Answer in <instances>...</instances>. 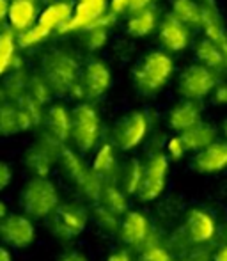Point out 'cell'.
<instances>
[{"label": "cell", "instance_id": "obj_29", "mask_svg": "<svg viewBox=\"0 0 227 261\" xmlns=\"http://www.w3.org/2000/svg\"><path fill=\"white\" fill-rule=\"evenodd\" d=\"M57 162H59V167H61L62 174H64L68 179H71V181H75V183H78L80 179L83 178V174L89 171V169L83 165V162L80 160V156L76 155L73 149L66 148V146L62 148L61 155H59V158H57Z\"/></svg>", "mask_w": 227, "mask_h": 261}, {"label": "cell", "instance_id": "obj_12", "mask_svg": "<svg viewBox=\"0 0 227 261\" xmlns=\"http://www.w3.org/2000/svg\"><path fill=\"white\" fill-rule=\"evenodd\" d=\"M108 11V2H76L73 14L64 25L57 31L59 36L73 34V32H86L100 16Z\"/></svg>", "mask_w": 227, "mask_h": 261}, {"label": "cell", "instance_id": "obj_25", "mask_svg": "<svg viewBox=\"0 0 227 261\" xmlns=\"http://www.w3.org/2000/svg\"><path fill=\"white\" fill-rule=\"evenodd\" d=\"M181 139L186 146V151H203L208 146H211L213 142H217V130L215 126H211L210 123L201 121L199 124H195L193 128L186 130L185 134H181Z\"/></svg>", "mask_w": 227, "mask_h": 261}, {"label": "cell", "instance_id": "obj_19", "mask_svg": "<svg viewBox=\"0 0 227 261\" xmlns=\"http://www.w3.org/2000/svg\"><path fill=\"white\" fill-rule=\"evenodd\" d=\"M34 128L32 121L18 109L13 101H2L0 103V137H11L20 132H27Z\"/></svg>", "mask_w": 227, "mask_h": 261}, {"label": "cell", "instance_id": "obj_45", "mask_svg": "<svg viewBox=\"0 0 227 261\" xmlns=\"http://www.w3.org/2000/svg\"><path fill=\"white\" fill-rule=\"evenodd\" d=\"M7 11H9V0H0V27L7 23Z\"/></svg>", "mask_w": 227, "mask_h": 261}, {"label": "cell", "instance_id": "obj_9", "mask_svg": "<svg viewBox=\"0 0 227 261\" xmlns=\"http://www.w3.org/2000/svg\"><path fill=\"white\" fill-rule=\"evenodd\" d=\"M82 80L87 93V101H96L108 93L112 87V73L108 64L100 57H89L82 66Z\"/></svg>", "mask_w": 227, "mask_h": 261}, {"label": "cell", "instance_id": "obj_36", "mask_svg": "<svg viewBox=\"0 0 227 261\" xmlns=\"http://www.w3.org/2000/svg\"><path fill=\"white\" fill-rule=\"evenodd\" d=\"M108 34L110 31L107 29H91V31L83 32V46L87 52L94 54L103 50L108 45Z\"/></svg>", "mask_w": 227, "mask_h": 261}, {"label": "cell", "instance_id": "obj_4", "mask_svg": "<svg viewBox=\"0 0 227 261\" xmlns=\"http://www.w3.org/2000/svg\"><path fill=\"white\" fill-rule=\"evenodd\" d=\"M101 134V117L91 101L76 103L71 110V139L80 153L96 148Z\"/></svg>", "mask_w": 227, "mask_h": 261}, {"label": "cell", "instance_id": "obj_11", "mask_svg": "<svg viewBox=\"0 0 227 261\" xmlns=\"http://www.w3.org/2000/svg\"><path fill=\"white\" fill-rule=\"evenodd\" d=\"M156 31H158V43L163 52L179 54L188 48L190 41H192V29L176 20L171 13L163 14Z\"/></svg>", "mask_w": 227, "mask_h": 261}, {"label": "cell", "instance_id": "obj_54", "mask_svg": "<svg viewBox=\"0 0 227 261\" xmlns=\"http://www.w3.org/2000/svg\"><path fill=\"white\" fill-rule=\"evenodd\" d=\"M171 261H176V259H171Z\"/></svg>", "mask_w": 227, "mask_h": 261}, {"label": "cell", "instance_id": "obj_44", "mask_svg": "<svg viewBox=\"0 0 227 261\" xmlns=\"http://www.w3.org/2000/svg\"><path fill=\"white\" fill-rule=\"evenodd\" d=\"M155 2V0H133L130 6V9H128V13H135V11H142V9H148V7H151V4Z\"/></svg>", "mask_w": 227, "mask_h": 261}, {"label": "cell", "instance_id": "obj_7", "mask_svg": "<svg viewBox=\"0 0 227 261\" xmlns=\"http://www.w3.org/2000/svg\"><path fill=\"white\" fill-rule=\"evenodd\" d=\"M87 219L89 215L86 208H82L80 204H61L53 212V215H50V229H52V234H55L61 240H73L83 233Z\"/></svg>", "mask_w": 227, "mask_h": 261}, {"label": "cell", "instance_id": "obj_47", "mask_svg": "<svg viewBox=\"0 0 227 261\" xmlns=\"http://www.w3.org/2000/svg\"><path fill=\"white\" fill-rule=\"evenodd\" d=\"M7 71H11V62L0 57V76H4Z\"/></svg>", "mask_w": 227, "mask_h": 261}, {"label": "cell", "instance_id": "obj_24", "mask_svg": "<svg viewBox=\"0 0 227 261\" xmlns=\"http://www.w3.org/2000/svg\"><path fill=\"white\" fill-rule=\"evenodd\" d=\"M91 171L96 176H100L101 181H110V178L119 179V165H117L116 158V148L112 142H105L100 146L96 151V156L93 160V167Z\"/></svg>", "mask_w": 227, "mask_h": 261}, {"label": "cell", "instance_id": "obj_18", "mask_svg": "<svg viewBox=\"0 0 227 261\" xmlns=\"http://www.w3.org/2000/svg\"><path fill=\"white\" fill-rule=\"evenodd\" d=\"M45 130L64 144L71 137V110L62 103L48 105V110L45 112Z\"/></svg>", "mask_w": 227, "mask_h": 261}, {"label": "cell", "instance_id": "obj_20", "mask_svg": "<svg viewBox=\"0 0 227 261\" xmlns=\"http://www.w3.org/2000/svg\"><path fill=\"white\" fill-rule=\"evenodd\" d=\"M160 18L155 7H148V9L135 11V13H128L126 18V34L130 38L142 39L148 38L149 34L158 29Z\"/></svg>", "mask_w": 227, "mask_h": 261}, {"label": "cell", "instance_id": "obj_51", "mask_svg": "<svg viewBox=\"0 0 227 261\" xmlns=\"http://www.w3.org/2000/svg\"><path fill=\"white\" fill-rule=\"evenodd\" d=\"M76 2H108V0H76Z\"/></svg>", "mask_w": 227, "mask_h": 261}, {"label": "cell", "instance_id": "obj_14", "mask_svg": "<svg viewBox=\"0 0 227 261\" xmlns=\"http://www.w3.org/2000/svg\"><path fill=\"white\" fill-rule=\"evenodd\" d=\"M201 117H203V110L197 101L181 100L171 107L169 114H167V126L181 135L195 124H199L203 121Z\"/></svg>", "mask_w": 227, "mask_h": 261}, {"label": "cell", "instance_id": "obj_8", "mask_svg": "<svg viewBox=\"0 0 227 261\" xmlns=\"http://www.w3.org/2000/svg\"><path fill=\"white\" fill-rule=\"evenodd\" d=\"M167 174H169V156L167 153H153L148 164L144 165V178L137 197L142 203L156 199L165 189Z\"/></svg>", "mask_w": 227, "mask_h": 261}, {"label": "cell", "instance_id": "obj_28", "mask_svg": "<svg viewBox=\"0 0 227 261\" xmlns=\"http://www.w3.org/2000/svg\"><path fill=\"white\" fill-rule=\"evenodd\" d=\"M142 178H144V165L137 158H130L119 171L121 190L126 196H133V194L137 196L138 189H140Z\"/></svg>", "mask_w": 227, "mask_h": 261}, {"label": "cell", "instance_id": "obj_49", "mask_svg": "<svg viewBox=\"0 0 227 261\" xmlns=\"http://www.w3.org/2000/svg\"><path fill=\"white\" fill-rule=\"evenodd\" d=\"M0 261H11V252L6 247H0Z\"/></svg>", "mask_w": 227, "mask_h": 261}, {"label": "cell", "instance_id": "obj_37", "mask_svg": "<svg viewBox=\"0 0 227 261\" xmlns=\"http://www.w3.org/2000/svg\"><path fill=\"white\" fill-rule=\"evenodd\" d=\"M94 219H96L98 226L103 227L105 231H119L121 224L117 220V217L108 212V210H105L101 204L94 208Z\"/></svg>", "mask_w": 227, "mask_h": 261}, {"label": "cell", "instance_id": "obj_53", "mask_svg": "<svg viewBox=\"0 0 227 261\" xmlns=\"http://www.w3.org/2000/svg\"><path fill=\"white\" fill-rule=\"evenodd\" d=\"M224 135H225V137H227V119L224 121Z\"/></svg>", "mask_w": 227, "mask_h": 261}, {"label": "cell", "instance_id": "obj_3", "mask_svg": "<svg viewBox=\"0 0 227 261\" xmlns=\"http://www.w3.org/2000/svg\"><path fill=\"white\" fill-rule=\"evenodd\" d=\"M20 204L27 217L46 219L61 206V197L48 178H31L21 189Z\"/></svg>", "mask_w": 227, "mask_h": 261}, {"label": "cell", "instance_id": "obj_43", "mask_svg": "<svg viewBox=\"0 0 227 261\" xmlns=\"http://www.w3.org/2000/svg\"><path fill=\"white\" fill-rule=\"evenodd\" d=\"M57 261H87V258H86V254H82V252H78V251H68L59 256Z\"/></svg>", "mask_w": 227, "mask_h": 261}, {"label": "cell", "instance_id": "obj_26", "mask_svg": "<svg viewBox=\"0 0 227 261\" xmlns=\"http://www.w3.org/2000/svg\"><path fill=\"white\" fill-rule=\"evenodd\" d=\"M169 13L188 29H201L203 4L199 0H171Z\"/></svg>", "mask_w": 227, "mask_h": 261}, {"label": "cell", "instance_id": "obj_50", "mask_svg": "<svg viewBox=\"0 0 227 261\" xmlns=\"http://www.w3.org/2000/svg\"><path fill=\"white\" fill-rule=\"evenodd\" d=\"M9 215V212H7V206H6V203H4L2 199H0V220H4L6 217Z\"/></svg>", "mask_w": 227, "mask_h": 261}, {"label": "cell", "instance_id": "obj_23", "mask_svg": "<svg viewBox=\"0 0 227 261\" xmlns=\"http://www.w3.org/2000/svg\"><path fill=\"white\" fill-rule=\"evenodd\" d=\"M53 162L57 160L41 144H38V142H34L23 153V165L32 174V178H48Z\"/></svg>", "mask_w": 227, "mask_h": 261}, {"label": "cell", "instance_id": "obj_46", "mask_svg": "<svg viewBox=\"0 0 227 261\" xmlns=\"http://www.w3.org/2000/svg\"><path fill=\"white\" fill-rule=\"evenodd\" d=\"M107 261H131V259H130V254H128V252L117 251V252H114L112 256H108Z\"/></svg>", "mask_w": 227, "mask_h": 261}, {"label": "cell", "instance_id": "obj_2", "mask_svg": "<svg viewBox=\"0 0 227 261\" xmlns=\"http://www.w3.org/2000/svg\"><path fill=\"white\" fill-rule=\"evenodd\" d=\"M39 75L48 82L55 96H68L71 87L82 76V64L68 50L52 48L41 57Z\"/></svg>", "mask_w": 227, "mask_h": 261}, {"label": "cell", "instance_id": "obj_34", "mask_svg": "<svg viewBox=\"0 0 227 261\" xmlns=\"http://www.w3.org/2000/svg\"><path fill=\"white\" fill-rule=\"evenodd\" d=\"M16 105H18V109H20L21 112H23L25 116L32 121V124H34V126L45 123V112H43V107L39 105L36 100H32L29 93L23 94V96L16 101Z\"/></svg>", "mask_w": 227, "mask_h": 261}, {"label": "cell", "instance_id": "obj_32", "mask_svg": "<svg viewBox=\"0 0 227 261\" xmlns=\"http://www.w3.org/2000/svg\"><path fill=\"white\" fill-rule=\"evenodd\" d=\"M27 93L31 94L32 100H36L41 107L45 105H52V98H53V91L50 89L48 82L43 79L39 73L29 76V86H27Z\"/></svg>", "mask_w": 227, "mask_h": 261}, {"label": "cell", "instance_id": "obj_15", "mask_svg": "<svg viewBox=\"0 0 227 261\" xmlns=\"http://www.w3.org/2000/svg\"><path fill=\"white\" fill-rule=\"evenodd\" d=\"M192 169L201 174H213L227 169V142L217 141L206 149L195 153L192 158Z\"/></svg>", "mask_w": 227, "mask_h": 261}, {"label": "cell", "instance_id": "obj_5", "mask_svg": "<svg viewBox=\"0 0 227 261\" xmlns=\"http://www.w3.org/2000/svg\"><path fill=\"white\" fill-rule=\"evenodd\" d=\"M218 84L217 71L206 68V66L193 62V64L186 66L181 73L178 75L176 80V93L181 100L197 101L204 100L213 93V89Z\"/></svg>", "mask_w": 227, "mask_h": 261}, {"label": "cell", "instance_id": "obj_13", "mask_svg": "<svg viewBox=\"0 0 227 261\" xmlns=\"http://www.w3.org/2000/svg\"><path fill=\"white\" fill-rule=\"evenodd\" d=\"M39 0H9V11H7V27L14 34H21L32 29L39 20L41 14Z\"/></svg>", "mask_w": 227, "mask_h": 261}, {"label": "cell", "instance_id": "obj_40", "mask_svg": "<svg viewBox=\"0 0 227 261\" xmlns=\"http://www.w3.org/2000/svg\"><path fill=\"white\" fill-rule=\"evenodd\" d=\"M131 2L133 0H108V11H112L117 16H123V14H128Z\"/></svg>", "mask_w": 227, "mask_h": 261}, {"label": "cell", "instance_id": "obj_16", "mask_svg": "<svg viewBox=\"0 0 227 261\" xmlns=\"http://www.w3.org/2000/svg\"><path fill=\"white\" fill-rule=\"evenodd\" d=\"M201 29L204 32V38H208L211 43L220 48L227 62V31L222 23V18L218 14V9L215 4H203V20Z\"/></svg>", "mask_w": 227, "mask_h": 261}, {"label": "cell", "instance_id": "obj_41", "mask_svg": "<svg viewBox=\"0 0 227 261\" xmlns=\"http://www.w3.org/2000/svg\"><path fill=\"white\" fill-rule=\"evenodd\" d=\"M215 105H227V84L218 82L217 87L213 89V93L210 94Z\"/></svg>", "mask_w": 227, "mask_h": 261}, {"label": "cell", "instance_id": "obj_31", "mask_svg": "<svg viewBox=\"0 0 227 261\" xmlns=\"http://www.w3.org/2000/svg\"><path fill=\"white\" fill-rule=\"evenodd\" d=\"M100 204L105 210H108L110 213H114L116 217L123 215L124 212L128 210V199H126V194L123 190H119L117 187L114 185H107L101 192V199Z\"/></svg>", "mask_w": 227, "mask_h": 261}, {"label": "cell", "instance_id": "obj_39", "mask_svg": "<svg viewBox=\"0 0 227 261\" xmlns=\"http://www.w3.org/2000/svg\"><path fill=\"white\" fill-rule=\"evenodd\" d=\"M171 259H172L171 256L160 247H151L142 254V261H171Z\"/></svg>", "mask_w": 227, "mask_h": 261}, {"label": "cell", "instance_id": "obj_22", "mask_svg": "<svg viewBox=\"0 0 227 261\" xmlns=\"http://www.w3.org/2000/svg\"><path fill=\"white\" fill-rule=\"evenodd\" d=\"M149 233V222L144 213L140 212H128L124 220L119 226V237L124 244L138 245L146 240Z\"/></svg>", "mask_w": 227, "mask_h": 261}, {"label": "cell", "instance_id": "obj_38", "mask_svg": "<svg viewBox=\"0 0 227 261\" xmlns=\"http://www.w3.org/2000/svg\"><path fill=\"white\" fill-rule=\"evenodd\" d=\"M186 153V146L183 142L181 135H174L167 141V156L172 158V160H179L183 158Z\"/></svg>", "mask_w": 227, "mask_h": 261}, {"label": "cell", "instance_id": "obj_52", "mask_svg": "<svg viewBox=\"0 0 227 261\" xmlns=\"http://www.w3.org/2000/svg\"><path fill=\"white\" fill-rule=\"evenodd\" d=\"M201 4H215V0H201Z\"/></svg>", "mask_w": 227, "mask_h": 261}, {"label": "cell", "instance_id": "obj_10", "mask_svg": "<svg viewBox=\"0 0 227 261\" xmlns=\"http://www.w3.org/2000/svg\"><path fill=\"white\" fill-rule=\"evenodd\" d=\"M36 229L31 219L18 213H11L0 220V242L16 249H23L34 242Z\"/></svg>", "mask_w": 227, "mask_h": 261}, {"label": "cell", "instance_id": "obj_6", "mask_svg": "<svg viewBox=\"0 0 227 261\" xmlns=\"http://www.w3.org/2000/svg\"><path fill=\"white\" fill-rule=\"evenodd\" d=\"M149 121L142 110H131L121 116L112 128V144L121 151H131L146 139Z\"/></svg>", "mask_w": 227, "mask_h": 261}, {"label": "cell", "instance_id": "obj_30", "mask_svg": "<svg viewBox=\"0 0 227 261\" xmlns=\"http://www.w3.org/2000/svg\"><path fill=\"white\" fill-rule=\"evenodd\" d=\"M29 73L25 69L21 71H11L6 76V80L2 82V89L6 93L7 101L16 103L23 94H27V86H29Z\"/></svg>", "mask_w": 227, "mask_h": 261}, {"label": "cell", "instance_id": "obj_48", "mask_svg": "<svg viewBox=\"0 0 227 261\" xmlns=\"http://www.w3.org/2000/svg\"><path fill=\"white\" fill-rule=\"evenodd\" d=\"M213 261H227V245L222 249H218V252L215 254Z\"/></svg>", "mask_w": 227, "mask_h": 261}, {"label": "cell", "instance_id": "obj_17", "mask_svg": "<svg viewBox=\"0 0 227 261\" xmlns=\"http://www.w3.org/2000/svg\"><path fill=\"white\" fill-rule=\"evenodd\" d=\"M73 9H75V6H73L69 0H53V2H50L46 7H43L41 14H39V20L36 25H38L41 31H45L48 36L57 34L59 29L71 18Z\"/></svg>", "mask_w": 227, "mask_h": 261}, {"label": "cell", "instance_id": "obj_27", "mask_svg": "<svg viewBox=\"0 0 227 261\" xmlns=\"http://www.w3.org/2000/svg\"><path fill=\"white\" fill-rule=\"evenodd\" d=\"M193 52H195L199 64L206 66V68L213 69V71L227 68V62L224 59V54L220 52V48L215 43H211L208 38H204V36L201 39H197L195 46H193Z\"/></svg>", "mask_w": 227, "mask_h": 261}, {"label": "cell", "instance_id": "obj_33", "mask_svg": "<svg viewBox=\"0 0 227 261\" xmlns=\"http://www.w3.org/2000/svg\"><path fill=\"white\" fill-rule=\"evenodd\" d=\"M76 187H78L80 194H82L87 201H91V203H98V201L101 199V192H103V189H105L101 178L94 174L91 169L83 174V178L76 183Z\"/></svg>", "mask_w": 227, "mask_h": 261}, {"label": "cell", "instance_id": "obj_42", "mask_svg": "<svg viewBox=\"0 0 227 261\" xmlns=\"http://www.w3.org/2000/svg\"><path fill=\"white\" fill-rule=\"evenodd\" d=\"M11 179H13V171H11V167L6 164V162L0 160V192L7 189Z\"/></svg>", "mask_w": 227, "mask_h": 261}, {"label": "cell", "instance_id": "obj_21", "mask_svg": "<svg viewBox=\"0 0 227 261\" xmlns=\"http://www.w3.org/2000/svg\"><path fill=\"white\" fill-rule=\"evenodd\" d=\"M217 231L215 220L210 213L203 212V210H192L186 217V233H188L190 240L195 244H204V242L211 240Z\"/></svg>", "mask_w": 227, "mask_h": 261}, {"label": "cell", "instance_id": "obj_35", "mask_svg": "<svg viewBox=\"0 0 227 261\" xmlns=\"http://www.w3.org/2000/svg\"><path fill=\"white\" fill-rule=\"evenodd\" d=\"M18 50L20 48L16 43V34L7 25L0 27V57L13 62V59L18 55Z\"/></svg>", "mask_w": 227, "mask_h": 261}, {"label": "cell", "instance_id": "obj_1", "mask_svg": "<svg viewBox=\"0 0 227 261\" xmlns=\"http://www.w3.org/2000/svg\"><path fill=\"white\" fill-rule=\"evenodd\" d=\"M174 59L163 50H151L131 69L133 87L138 94L153 98L165 89L174 75Z\"/></svg>", "mask_w": 227, "mask_h": 261}]
</instances>
